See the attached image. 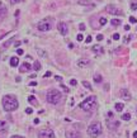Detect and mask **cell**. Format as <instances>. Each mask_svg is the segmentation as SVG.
Listing matches in <instances>:
<instances>
[{
  "mask_svg": "<svg viewBox=\"0 0 137 138\" xmlns=\"http://www.w3.org/2000/svg\"><path fill=\"white\" fill-rule=\"evenodd\" d=\"M4 110L5 112H14L15 109H18V100L14 95H5L1 100Z\"/></svg>",
  "mask_w": 137,
  "mask_h": 138,
  "instance_id": "6da1fadb",
  "label": "cell"
},
{
  "mask_svg": "<svg viewBox=\"0 0 137 138\" xmlns=\"http://www.w3.org/2000/svg\"><path fill=\"white\" fill-rule=\"evenodd\" d=\"M79 106H80L83 110H85V112H93V110H95V108H96V98L95 96H89Z\"/></svg>",
  "mask_w": 137,
  "mask_h": 138,
  "instance_id": "7a4b0ae2",
  "label": "cell"
},
{
  "mask_svg": "<svg viewBox=\"0 0 137 138\" xmlns=\"http://www.w3.org/2000/svg\"><path fill=\"white\" fill-rule=\"evenodd\" d=\"M61 98H62V94H61L59 90H56V89H51V90H48L47 91V95H46V99H47V101L50 104H57V103H60Z\"/></svg>",
  "mask_w": 137,
  "mask_h": 138,
  "instance_id": "3957f363",
  "label": "cell"
},
{
  "mask_svg": "<svg viewBox=\"0 0 137 138\" xmlns=\"http://www.w3.org/2000/svg\"><path fill=\"white\" fill-rule=\"evenodd\" d=\"M88 134L93 138H96L101 134V126L100 123H93L88 127Z\"/></svg>",
  "mask_w": 137,
  "mask_h": 138,
  "instance_id": "277c9868",
  "label": "cell"
},
{
  "mask_svg": "<svg viewBox=\"0 0 137 138\" xmlns=\"http://www.w3.org/2000/svg\"><path fill=\"white\" fill-rule=\"evenodd\" d=\"M37 28H38V30H41V32H48V30L52 28V24H51L50 20L43 19V20H41V22H38Z\"/></svg>",
  "mask_w": 137,
  "mask_h": 138,
  "instance_id": "5b68a950",
  "label": "cell"
},
{
  "mask_svg": "<svg viewBox=\"0 0 137 138\" xmlns=\"http://www.w3.org/2000/svg\"><path fill=\"white\" fill-rule=\"evenodd\" d=\"M38 136L41 138H54L55 133H54L52 129H41L38 132Z\"/></svg>",
  "mask_w": 137,
  "mask_h": 138,
  "instance_id": "8992f818",
  "label": "cell"
},
{
  "mask_svg": "<svg viewBox=\"0 0 137 138\" xmlns=\"http://www.w3.org/2000/svg\"><path fill=\"white\" fill-rule=\"evenodd\" d=\"M107 12L109 13V14H112V15H122L123 14L121 9L117 8L116 5H108L107 6Z\"/></svg>",
  "mask_w": 137,
  "mask_h": 138,
  "instance_id": "52a82bcc",
  "label": "cell"
},
{
  "mask_svg": "<svg viewBox=\"0 0 137 138\" xmlns=\"http://www.w3.org/2000/svg\"><path fill=\"white\" fill-rule=\"evenodd\" d=\"M57 28H59L60 33L62 34V35H66V34H67V32H69L67 24H66V23H64V22H61V23H59V24H57Z\"/></svg>",
  "mask_w": 137,
  "mask_h": 138,
  "instance_id": "ba28073f",
  "label": "cell"
},
{
  "mask_svg": "<svg viewBox=\"0 0 137 138\" xmlns=\"http://www.w3.org/2000/svg\"><path fill=\"white\" fill-rule=\"evenodd\" d=\"M66 138H80V133L76 129H69L66 131Z\"/></svg>",
  "mask_w": 137,
  "mask_h": 138,
  "instance_id": "9c48e42d",
  "label": "cell"
},
{
  "mask_svg": "<svg viewBox=\"0 0 137 138\" xmlns=\"http://www.w3.org/2000/svg\"><path fill=\"white\" fill-rule=\"evenodd\" d=\"M119 95H121V98L123 100H131V94L127 89H122V90L119 91Z\"/></svg>",
  "mask_w": 137,
  "mask_h": 138,
  "instance_id": "30bf717a",
  "label": "cell"
},
{
  "mask_svg": "<svg viewBox=\"0 0 137 138\" xmlns=\"http://www.w3.org/2000/svg\"><path fill=\"white\" fill-rule=\"evenodd\" d=\"M6 13H8V9H6V6L4 5L3 3H0V20H1V19H4V18H5Z\"/></svg>",
  "mask_w": 137,
  "mask_h": 138,
  "instance_id": "8fae6325",
  "label": "cell"
},
{
  "mask_svg": "<svg viewBox=\"0 0 137 138\" xmlns=\"http://www.w3.org/2000/svg\"><path fill=\"white\" fill-rule=\"evenodd\" d=\"M90 65V61L89 60H85V58H81L77 61V66L79 67H88Z\"/></svg>",
  "mask_w": 137,
  "mask_h": 138,
  "instance_id": "7c38bea8",
  "label": "cell"
},
{
  "mask_svg": "<svg viewBox=\"0 0 137 138\" xmlns=\"http://www.w3.org/2000/svg\"><path fill=\"white\" fill-rule=\"evenodd\" d=\"M30 69H32V66H30L28 62H24V63L19 67V71H20V72H28Z\"/></svg>",
  "mask_w": 137,
  "mask_h": 138,
  "instance_id": "4fadbf2b",
  "label": "cell"
},
{
  "mask_svg": "<svg viewBox=\"0 0 137 138\" xmlns=\"http://www.w3.org/2000/svg\"><path fill=\"white\" fill-rule=\"evenodd\" d=\"M18 65H19L18 57H12V58H10V66H12V67H17Z\"/></svg>",
  "mask_w": 137,
  "mask_h": 138,
  "instance_id": "5bb4252c",
  "label": "cell"
},
{
  "mask_svg": "<svg viewBox=\"0 0 137 138\" xmlns=\"http://www.w3.org/2000/svg\"><path fill=\"white\" fill-rule=\"evenodd\" d=\"M91 50L94 51L95 53H103V48H101V46H99V44H95V46H93Z\"/></svg>",
  "mask_w": 137,
  "mask_h": 138,
  "instance_id": "9a60e30c",
  "label": "cell"
},
{
  "mask_svg": "<svg viewBox=\"0 0 137 138\" xmlns=\"http://www.w3.org/2000/svg\"><path fill=\"white\" fill-rule=\"evenodd\" d=\"M5 131H8V124L5 122L0 121V132H5Z\"/></svg>",
  "mask_w": 137,
  "mask_h": 138,
  "instance_id": "2e32d148",
  "label": "cell"
},
{
  "mask_svg": "<svg viewBox=\"0 0 137 138\" xmlns=\"http://www.w3.org/2000/svg\"><path fill=\"white\" fill-rule=\"evenodd\" d=\"M114 108H116V110H117V112H119V113H121L122 110H123V108H125V105H123L122 103H117L116 105H114Z\"/></svg>",
  "mask_w": 137,
  "mask_h": 138,
  "instance_id": "e0dca14e",
  "label": "cell"
},
{
  "mask_svg": "<svg viewBox=\"0 0 137 138\" xmlns=\"http://www.w3.org/2000/svg\"><path fill=\"white\" fill-rule=\"evenodd\" d=\"M121 23L122 22L119 20V19H112L110 20V24H112L113 27H117V25H121Z\"/></svg>",
  "mask_w": 137,
  "mask_h": 138,
  "instance_id": "ac0fdd59",
  "label": "cell"
},
{
  "mask_svg": "<svg viewBox=\"0 0 137 138\" xmlns=\"http://www.w3.org/2000/svg\"><path fill=\"white\" fill-rule=\"evenodd\" d=\"M77 4H80V5H91V6H93V3L86 1V0H79Z\"/></svg>",
  "mask_w": 137,
  "mask_h": 138,
  "instance_id": "d6986e66",
  "label": "cell"
},
{
  "mask_svg": "<svg viewBox=\"0 0 137 138\" xmlns=\"http://www.w3.org/2000/svg\"><path fill=\"white\" fill-rule=\"evenodd\" d=\"M33 69L36 70V71H39V70H41V63H39L38 61H36V62L33 63Z\"/></svg>",
  "mask_w": 137,
  "mask_h": 138,
  "instance_id": "ffe728a7",
  "label": "cell"
},
{
  "mask_svg": "<svg viewBox=\"0 0 137 138\" xmlns=\"http://www.w3.org/2000/svg\"><path fill=\"white\" fill-rule=\"evenodd\" d=\"M131 119V114L130 113H125L122 115V121H130Z\"/></svg>",
  "mask_w": 137,
  "mask_h": 138,
  "instance_id": "44dd1931",
  "label": "cell"
},
{
  "mask_svg": "<svg viewBox=\"0 0 137 138\" xmlns=\"http://www.w3.org/2000/svg\"><path fill=\"white\" fill-rule=\"evenodd\" d=\"M101 80H103V79H101V76H100V75H95V76H94V81H95L96 84L101 82Z\"/></svg>",
  "mask_w": 137,
  "mask_h": 138,
  "instance_id": "7402d4cb",
  "label": "cell"
},
{
  "mask_svg": "<svg viewBox=\"0 0 137 138\" xmlns=\"http://www.w3.org/2000/svg\"><path fill=\"white\" fill-rule=\"evenodd\" d=\"M83 85L85 86V87L88 89V90H93V87H91V85H90V84L88 82V81H83Z\"/></svg>",
  "mask_w": 137,
  "mask_h": 138,
  "instance_id": "603a6c76",
  "label": "cell"
},
{
  "mask_svg": "<svg viewBox=\"0 0 137 138\" xmlns=\"http://www.w3.org/2000/svg\"><path fill=\"white\" fill-rule=\"evenodd\" d=\"M37 53L39 56H42V57H46L47 56V53L45 52V51H42V50H39V48H37Z\"/></svg>",
  "mask_w": 137,
  "mask_h": 138,
  "instance_id": "cb8c5ba5",
  "label": "cell"
},
{
  "mask_svg": "<svg viewBox=\"0 0 137 138\" xmlns=\"http://www.w3.org/2000/svg\"><path fill=\"white\" fill-rule=\"evenodd\" d=\"M13 41H14V37H13L12 39H9V41H6L5 43H4V44H3V48H6V47H8V46H9V44H10L12 42H13Z\"/></svg>",
  "mask_w": 137,
  "mask_h": 138,
  "instance_id": "d4e9b609",
  "label": "cell"
},
{
  "mask_svg": "<svg viewBox=\"0 0 137 138\" xmlns=\"http://www.w3.org/2000/svg\"><path fill=\"white\" fill-rule=\"evenodd\" d=\"M28 100L30 101V103H33V104H37V100H36V98H34L33 95H30V96L28 98Z\"/></svg>",
  "mask_w": 137,
  "mask_h": 138,
  "instance_id": "484cf974",
  "label": "cell"
},
{
  "mask_svg": "<svg viewBox=\"0 0 137 138\" xmlns=\"http://www.w3.org/2000/svg\"><path fill=\"white\" fill-rule=\"evenodd\" d=\"M99 23H100V25H105V24H107V19H105V18H100Z\"/></svg>",
  "mask_w": 137,
  "mask_h": 138,
  "instance_id": "4316f807",
  "label": "cell"
},
{
  "mask_svg": "<svg viewBox=\"0 0 137 138\" xmlns=\"http://www.w3.org/2000/svg\"><path fill=\"white\" fill-rule=\"evenodd\" d=\"M119 38H121V35H119L118 33H114V34H113V39H114V41H118Z\"/></svg>",
  "mask_w": 137,
  "mask_h": 138,
  "instance_id": "83f0119b",
  "label": "cell"
},
{
  "mask_svg": "<svg viewBox=\"0 0 137 138\" xmlns=\"http://www.w3.org/2000/svg\"><path fill=\"white\" fill-rule=\"evenodd\" d=\"M131 9L132 10H137V3H132L131 4Z\"/></svg>",
  "mask_w": 137,
  "mask_h": 138,
  "instance_id": "f1b7e54d",
  "label": "cell"
},
{
  "mask_svg": "<svg viewBox=\"0 0 137 138\" xmlns=\"http://www.w3.org/2000/svg\"><path fill=\"white\" fill-rule=\"evenodd\" d=\"M130 41H131V37H130V35H127V37H125V39H123V42H125V43H128Z\"/></svg>",
  "mask_w": 137,
  "mask_h": 138,
  "instance_id": "f546056e",
  "label": "cell"
},
{
  "mask_svg": "<svg viewBox=\"0 0 137 138\" xmlns=\"http://www.w3.org/2000/svg\"><path fill=\"white\" fill-rule=\"evenodd\" d=\"M130 22H131L132 24H135L137 20H136V18H135V17H130Z\"/></svg>",
  "mask_w": 137,
  "mask_h": 138,
  "instance_id": "4dcf8cb0",
  "label": "cell"
},
{
  "mask_svg": "<svg viewBox=\"0 0 137 138\" xmlns=\"http://www.w3.org/2000/svg\"><path fill=\"white\" fill-rule=\"evenodd\" d=\"M103 34H98V35H96V41H103Z\"/></svg>",
  "mask_w": 137,
  "mask_h": 138,
  "instance_id": "1f68e13d",
  "label": "cell"
},
{
  "mask_svg": "<svg viewBox=\"0 0 137 138\" xmlns=\"http://www.w3.org/2000/svg\"><path fill=\"white\" fill-rule=\"evenodd\" d=\"M25 113H27V114H32L33 113V109L32 108H27V109H25Z\"/></svg>",
  "mask_w": 137,
  "mask_h": 138,
  "instance_id": "d6a6232c",
  "label": "cell"
},
{
  "mask_svg": "<svg viewBox=\"0 0 137 138\" xmlns=\"http://www.w3.org/2000/svg\"><path fill=\"white\" fill-rule=\"evenodd\" d=\"M70 84H71L72 86H75V85H77V81H76V80H75V79H72L71 81H70Z\"/></svg>",
  "mask_w": 137,
  "mask_h": 138,
  "instance_id": "836d02e7",
  "label": "cell"
},
{
  "mask_svg": "<svg viewBox=\"0 0 137 138\" xmlns=\"http://www.w3.org/2000/svg\"><path fill=\"white\" fill-rule=\"evenodd\" d=\"M76 38H77V41H79V42H81L83 39H84V37H83V34H77V37H76Z\"/></svg>",
  "mask_w": 137,
  "mask_h": 138,
  "instance_id": "e575fe53",
  "label": "cell"
},
{
  "mask_svg": "<svg viewBox=\"0 0 137 138\" xmlns=\"http://www.w3.org/2000/svg\"><path fill=\"white\" fill-rule=\"evenodd\" d=\"M51 75H52V74H51V71H47V72H46L45 75H43V77H50Z\"/></svg>",
  "mask_w": 137,
  "mask_h": 138,
  "instance_id": "d590c367",
  "label": "cell"
},
{
  "mask_svg": "<svg viewBox=\"0 0 137 138\" xmlns=\"http://www.w3.org/2000/svg\"><path fill=\"white\" fill-rule=\"evenodd\" d=\"M85 42H86V43H90V42H91V37H90V35H88V37L85 38Z\"/></svg>",
  "mask_w": 137,
  "mask_h": 138,
  "instance_id": "8d00e7d4",
  "label": "cell"
},
{
  "mask_svg": "<svg viewBox=\"0 0 137 138\" xmlns=\"http://www.w3.org/2000/svg\"><path fill=\"white\" fill-rule=\"evenodd\" d=\"M79 28H80V30H84V29H85V24H80V25H79Z\"/></svg>",
  "mask_w": 137,
  "mask_h": 138,
  "instance_id": "74e56055",
  "label": "cell"
},
{
  "mask_svg": "<svg viewBox=\"0 0 137 138\" xmlns=\"http://www.w3.org/2000/svg\"><path fill=\"white\" fill-rule=\"evenodd\" d=\"M17 53H18V55L20 56V55H23V53H24V51H23V50H20V48H19V50L17 51Z\"/></svg>",
  "mask_w": 137,
  "mask_h": 138,
  "instance_id": "f35d334b",
  "label": "cell"
},
{
  "mask_svg": "<svg viewBox=\"0 0 137 138\" xmlns=\"http://www.w3.org/2000/svg\"><path fill=\"white\" fill-rule=\"evenodd\" d=\"M61 87H62V89H64V91H66V92H69V89H67V87H66L65 85H61Z\"/></svg>",
  "mask_w": 137,
  "mask_h": 138,
  "instance_id": "ab89813d",
  "label": "cell"
},
{
  "mask_svg": "<svg viewBox=\"0 0 137 138\" xmlns=\"http://www.w3.org/2000/svg\"><path fill=\"white\" fill-rule=\"evenodd\" d=\"M29 86H37V82L36 81H32V82L29 84Z\"/></svg>",
  "mask_w": 137,
  "mask_h": 138,
  "instance_id": "60d3db41",
  "label": "cell"
},
{
  "mask_svg": "<svg viewBox=\"0 0 137 138\" xmlns=\"http://www.w3.org/2000/svg\"><path fill=\"white\" fill-rule=\"evenodd\" d=\"M56 81H62V77H61V76H56Z\"/></svg>",
  "mask_w": 137,
  "mask_h": 138,
  "instance_id": "b9f144b4",
  "label": "cell"
},
{
  "mask_svg": "<svg viewBox=\"0 0 137 138\" xmlns=\"http://www.w3.org/2000/svg\"><path fill=\"white\" fill-rule=\"evenodd\" d=\"M22 0H12V4H17V3H20Z\"/></svg>",
  "mask_w": 137,
  "mask_h": 138,
  "instance_id": "7bdbcfd3",
  "label": "cell"
},
{
  "mask_svg": "<svg viewBox=\"0 0 137 138\" xmlns=\"http://www.w3.org/2000/svg\"><path fill=\"white\" fill-rule=\"evenodd\" d=\"M125 29H126V30H130V29H131V27L127 24V25H125Z\"/></svg>",
  "mask_w": 137,
  "mask_h": 138,
  "instance_id": "ee69618b",
  "label": "cell"
},
{
  "mask_svg": "<svg viewBox=\"0 0 137 138\" xmlns=\"http://www.w3.org/2000/svg\"><path fill=\"white\" fill-rule=\"evenodd\" d=\"M113 117V113L112 112H108V118H112Z\"/></svg>",
  "mask_w": 137,
  "mask_h": 138,
  "instance_id": "f6af8a7d",
  "label": "cell"
},
{
  "mask_svg": "<svg viewBox=\"0 0 137 138\" xmlns=\"http://www.w3.org/2000/svg\"><path fill=\"white\" fill-rule=\"evenodd\" d=\"M38 123H39V119L36 118V119H34V124H38Z\"/></svg>",
  "mask_w": 137,
  "mask_h": 138,
  "instance_id": "bcb514c9",
  "label": "cell"
},
{
  "mask_svg": "<svg viewBox=\"0 0 137 138\" xmlns=\"http://www.w3.org/2000/svg\"><path fill=\"white\" fill-rule=\"evenodd\" d=\"M133 138H137V131L133 132Z\"/></svg>",
  "mask_w": 137,
  "mask_h": 138,
  "instance_id": "7dc6e473",
  "label": "cell"
},
{
  "mask_svg": "<svg viewBox=\"0 0 137 138\" xmlns=\"http://www.w3.org/2000/svg\"><path fill=\"white\" fill-rule=\"evenodd\" d=\"M12 138H22V137H20V136H13Z\"/></svg>",
  "mask_w": 137,
  "mask_h": 138,
  "instance_id": "c3c4849f",
  "label": "cell"
},
{
  "mask_svg": "<svg viewBox=\"0 0 137 138\" xmlns=\"http://www.w3.org/2000/svg\"><path fill=\"white\" fill-rule=\"evenodd\" d=\"M136 112H137V110H136Z\"/></svg>",
  "mask_w": 137,
  "mask_h": 138,
  "instance_id": "681fc988",
  "label": "cell"
}]
</instances>
